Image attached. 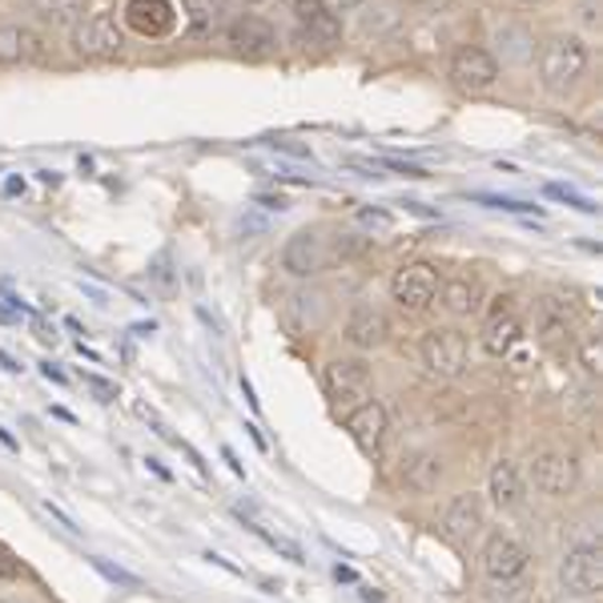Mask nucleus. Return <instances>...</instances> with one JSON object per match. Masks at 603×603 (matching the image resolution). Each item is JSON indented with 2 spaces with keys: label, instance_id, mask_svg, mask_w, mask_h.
<instances>
[{
  "label": "nucleus",
  "instance_id": "obj_3",
  "mask_svg": "<svg viewBox=\"0 0 603 603\" xmlns=\"http://www.w3.org/2000/svg\"><path fill=\"white\" fill-rule=\"evenodd\" d=\"M391 294H394V302H399L402 310L419 314V310L431 306L434 294H439V270H434V265H426V262L402 265L399 274H394V282H391Z\"/></svg>",
  "mask_w": 603,
  "mask_h": 603
},
{
  "label": "nucleus",
  "instance_id": "obj_7",
  "mask_svg": "<svg viewBox=\"0 0 603 603\" xmlns=\"http://www.w3.org/2000/svg\"><path fill=\"white\" fill-rule=\"evenodd\" d=\"M73 49L89 61H109V57L121 53V32H117V21L97 12L89 21H81L73 29Z\"/></svg>",
  "mask_w": 603,
  "mask_h": 603
},
{
  "label": "nucleus",
  "instance_id": "obj_27",
  "mask_svg": "<svg viewBox=\"0 0 603 603\" xmlns=\"http://www.w3.org/2000/svg\"><path fill=\"white\" fill-rule=\"evenodd\" d=\"M359 222H362V225H379V230H391V213H379V210H359Z\"/></svg>",
  "mask_w": 603,
  "mask_h": 603
},
{
  "label": "nucleus",
  "instance_id": "obj_28",
  "mask_svg": "<svg viewBox=\"0 0 603 603\" xmlns=\"http://www.w3.org/2000/svg\"><path fill=\"white\" fill-rule=\"evenodd\" d=\"M583 366H587V371H600V342H587V346H583Z\"/></svg>",
  "mask_w": 603,
  "mask_h": 603
},
{
  "label": "nucleus",
  "instance_id": "obj_34",
  "mask_svg": "<svg viewBox=\"0 0 603 603\" xmlns=\"http://www.w3.org/2000/svg\"><path fill=\"white\" fill-rule=\"evenodd\" d=\"M0 603H4V600H0Z\"/></svg>",
  "mask_w": 603,
  "mask_h": 603
},
{
  "label": "nucleus",
  "instance_id": "obj_19",
  "mask_svg": "<svg viewBox=\"0 0 603 603\" xmlns=\"http://www.w3.org/2000/svg\"><path fill=\"white\" fill-rule=\"evenodd\" d=\"M402 475H406V488L423 491V495H426V491L439 488V479H443V463H439V455H431V451H419V455L406 459Z\"/></svg>",
  "mask_w": 603,
  "mask_h": 603
},
{
  "label": "nucleus",
  "instance_id": "obj_10",
  "mask_svg": "<svg viewBox=\"0 0 603 603\" xmlns=\"http://www.w3.org/2000/svg\"><path fill=\"white\" fill-rule=\"evenodd\" d=\"M346 431L350 439L359 443L362 455H379L382 439H386V411H382V402H362V406H354L346 419Z\"/></svg>",
  "mask_w": 603,
  "mask_h": 603
},
{
  "label": "nucleus",
  "instance_id": "obj_25",
  "mask_svg": "<svg viewBox=\"0 0 603 603\" xmlns=\"http://www.w3.org/2000/svg\"><path fill=\"white\" fill-rule=\"evenodd\" d=\"M322 12H326V4H322V0H294V17H298V24L314 21V17H322Z\"/></svg>",
  "mask_w": 603,
  "mask_h": 603
},
{
  "label": "nucleus",
  "instance_id": "obj_1",
  "mask_svg": "<svg viewBox=\"0 0 603 603\" xmlns=\"http://www.w3.org/2000/svg\"><path fill=\"white\" fill-rule=\"evenodd\" d=\"M587 73V44L580 37H551L540 53V77L551 93H567Z\"/></svg>",
  "mask_w": 603,
  "mask_h": 603
},
{
  "label": "nucleus",
  "instance_id": "obj_26",
  "mask_svg": "<svg viewBox=\"0 0 603 603\" xmlns=\"http://www.w3.org/2000/svg\"><path fill=\"white\" fill-rule=\"evenodd\" d=\"M479 201H488L491 210H511V213H531L535 205H527V201H511V198H479Z\"/></svg>",
  "mask_w": 603,
  "mask_h": 603
},
{
  "label": "nucleus",
  "instance_id": "obj_13",
  "mask_svg": "<svg viewBox=\"0 0 603 603\" xmlns=\"http://www.w3.org/2000/svg\"><path fill=\"white\" fill-rule=\"evenodd\" d=\"M230 44L245 57H265V53H274L278 32L274 24H265L262 17H238V21L230 24Z\"/></svg>",
  "mask_w": 603,
  "mask_h": 603
},
{
  "label": "nucleus",
  "instance_id": "obj_22",
  "mask_svg": "<svg viewBox=\"0 0 603 603\" xmlns=\"http://www.w3.org/2000/svg\"><path fill=\"white\" fill-rule=\"evenodd\" d=\"M29 4L44 24H81L86 17V0H29Z\"/></svg>",
  "mask_w": 603,
  "mask_h": 603
},
{
  "label": "nucleus",
  "instance_id": "obj_29",
  "mask_svg": "<svg viewBox=\"0 0 603 603\" xmlns=\"http://www.w3.org/2000/svg\"><path fill=\"white\" fill-rule=\"evenodd\" d=\"M580 17H583V24H600V0H583V9H580Z\"/></svg>",
  "mask_w": 603,
  "mask_h": 603
},
{
  "label": "nucleus",
  "instance_id": "obj_33",
  "mask_svg": "<svg viewBox=\"0 0 603 603\" xmlns=\"http://www.w3.org/2000/svg\"><path fill=\"white\" fill-rule=\"evenodd\" d=\"M523 4H540V0H523Z\"/></svg>",
  "mask_w": 603,
  "mask_h": 603
},
{
  "label": "nucleus",
  "instance_id": "obj_4",
  "mask_svg": "<svg viewBox=\"0 0 603 603\" xmlns=\"http://www.w3.org/2000/svg\"><path fill=\"white\" fill-rule=\"evenodd\" d=\"M560 583L567 595H595L603 587V560H600V547H572L563 555L560 563Z\"/></svg>",
  "mask_w": 603,
  "mask_h": 603
},
{
  "label": "nucleus",
  "instance_id": "obj_18",
  "mask_svg": "<svg viewBox=\"0 0 603 603\" xmlns=\"http://www.w3.org/2000/svg\"><path fill=\"white\" fill-rule=\"evenodd\" d=\"M483 527V499L479 495H459L451 507H446V531H451V540H471L475 531Z\"/></svg>",
  "mask_w": 603,
  "mask_h": 603
},
{
  "label": "nucleus",
  "instance_id": "obj_17",
  "mask_svg": "<svg viewBox=\"0 0 603 603\" xmlns=\"http://www.w3.org/2000/svg\"><path fill=\"white\" fill-rule=\"evenodd\" d=\"M41 57V37L24 24H0V64H17Z\"/></svg>",
  "mask_w": 603,
  "mask_h": 603
},
{
  "label": "nucleus",
  "instance_id": "obj_30",
  "mask_svg": "<svg viewBox=\"0 0 603 603\" xmlns=\"http://www.w3.org/2000/svg\"><path fill=\"white\" fill-rule=\"evenodd\" d=\"M322 4H326V12H334V17H339V12H350V9H359L362 0H322Z\"/></svg>",
  "mask_w": 603,
  "mask_h": 603
},
{
  "label": "nucleus",
  "instance_id": "obj_31",
  "mask_svg": "<svg viewBox=\"0 0 603 603\" xmlns=\"http://www.w3.org/2000/svg\"><path fill=\"white\" fill-rule=\"evenodd\" d=\"M89 386H93V391L101 394V402H113V399H117V386H109V382H101V379H89Z\"/></svg>",
  "mask_w": 603,
  "mask_h": 603
},
{
  "label": "nucleus",
  "instance_id": "obj_8",
  "mask_svg": "<svg viewBox=\"0 0 603 603\" xmlns=\"http://www.w3.org/2000/svg\"><path fill=\"white\" fill-rule=\"evenodd\" d=\"M495 77H499V61L488 49H475V44L459 49L455 61H451V81H455L463 93H483V89L495 86Z\"/></svg>",
  "mask_w": 603,
  "mask_h": 603
},
{
  "label": "nucleus",
  "instance_id": "obj_9",
  "mask_svg": "<svg viewBox=\"0 0 603 603\" xmlns=\"http://www.w3.org/2000/svg\"><path fill=\"white\" fill-rule=\"evenodd\" d=\"M527 560H531L527 547L519 540H511V535H495V540H488V547H483V572L495 583L519 580V575L527 572Z\"/></svg>",
  "mask_w": 603,
  "mask_h": 603
},
{
  "label": "nucleus",
  "instance_id": "obj_5",
  "mask_svg": "<svg viewBox=\"0 0 603 603\" xmlns=\"http://www.w3.org/2000/svg\"><path fill=\"white\" fill-rule=\"evenodd\" d=\"M423 362L439 379H459L466 371V339L459 330H431L423 334Z\"/></svg>",
  "mask_w": 603,
  "mask_h": 603
},
{
  "label": "nucleus",
  "instance_id": "obj_32",
  "mask_svg": "<svg viewBox=\"0 0 603 603\" xmlns=\"http://www.w3.org/2000/svg\"><path fill=\"white\" fill-rule=\"evenodd\" d=\"M426 4H431V9L439 12V9H446V4H451V0H426Z\"/></svg>",
  "mask_w": 603,
  "mask_h": 603
},
{
  "label": "nucleus",
  "instance_id": "obj_6",
  "mask_svg": "<svg viewBox=\"0 0 603 603\" xmlns=\"http://www.w3.org/2000/svg\"><path fill=\"white\" fill-rule=\"evenodd\" d=\"M531 483L540 495L563 499L567 491L580 483V466L572 455H560V451H543V455L531 459Z\"/></svg>",
  "mask_w": 603,
  "mask_h": 603
},
{
  "label": "nucleus",
  "instance_id": "obj_2",
  "mask_svg": "<svg viewBox=\"0 0 603 603\" xmlns=\"http://www.w3.org/2000/svg\"><path fill=\"white\" fill-rule=\"evenodd\" d=\"M326 382V394L339 406H362L371 399V366L362 359H334L322 374Z\"/></svg>",
  "mask_w": 603,
  "mask_h": 603
},
{
  "label": "nucleus",
  "instance_id": "obj_14",
  "mask_svg": "<svg viewBox=\"0 0 603 603\" xmlns=\"http://www.w3.org/2000/svg\"><path fill=\"white\" fill-rule=\"evenodd\" d=\"M346 339L354 342L359 350H374V346H382V342L391 339V322H386V314H382V310L359 306L346 322Z\"/></svg>",
  "mask_w": 603,
  "mask_h": 603
},
{
  "label": "nucleus",
  "instance_id": "obj_24",
  "mask_svg": "<svg viewBox=\"0 0 603 603\" xmlns=\"http://www.w3.org/2000/svg\"><path fill=\"white\" fill-rule=\"evenodd\" d=\"M181 4H185V12L193 17V24H198V29H205V24L218 17V0H181Z\"/></svg>",
  "mask_w": 603,
  "mask_h": 603
},
{
  "label": "nucleus",
  "instance_id": "obj_21",
  "mask_svg": "<svg viewBox=\"0 0 603 603\" xmlns=\"http://www.w3.org/2000/svg\"><path fill=\"white\" fill-rule=\"evenodd\" d=\"M491 499H495L499 507H519L523 503V479H519V471L507 459L491 466Z\"/></svg>",
  "mask_w": 603,
  "mask_h": 603
},
{
  "label": "nucleus",
  "instance_id": "obj_20",
  "mask_svg": "<svg viewBox=\"0 0 603 603\" xmlns=\"http://www.w3.org/2000/svg\"><path fill=\"white\" fill-rule=\"evenodd\" d=\"M434 298H443L451 314H471V310H479V282L475 278H446V282H439Z\"/></svg>",
  "mask_w": 603,
  "mask_h": 603
},
{
  "label": "nucleus",
  "instance_id": "obj_12",
  "mask_svg": "<svg viewBox=\"0 0 603 603\" xmlns=\"http://www.w3.org/2000/svg\"><path fill=\"white\" fill-rule=\"evenodd\" d=\"M125 21L141 32V37H165L178 21L170 0H129L125 4Z\"/></svg>",
  "mask_w": 603,
  "mask_h": 603
},
{
  "label": "nucleus",
  "instance_id": "obj_15",
  "mask_svg": "<svg viewBox=\"0 0 603 603\" xmlns=\"http://www.w3.org/2000/svg\"><path fill=\"white\" fill-rule=\"evenodd\" d=\"M282 270L294 278H310L322 270V242H318L314 233H294L287 242V250H282Z\"/></svg>",
  "mask_w": 603,
  "mask_h": 603
},
{
  "label": "nucleus",
  "instance_id": "obj_16",
  "mask_svg": "<svg viewBox=\"0 0 603 603\" xmlns=\"http://www.w3.org/2000/svg\"><path fill=\"white\" fill-rule=\"evenodd\" d=\"M519 334H523V326H519V318L511 314V310L499 306L495 314L488 318V326H483V334H479V342H483V350L488 354H495V359H503L511 346L519 342Z\"/></svg>",
  "mask_w": 603,
  "mask_h": 603
},
{
  "label": "nucleus",
  "instance_id": "obj_23",
  "mask_svg": "<svg viewBox=\"0 0 603 603\" xmlns=\"http://www.w3.org/2000/svg\"><path fill=\"white\" fill-rule=\"evenodd\" d=\"M339 37H342V24L334 12H322V17L302 24V41H310V44H334Z\"/></svg>",
  "mask_w": 603,
  "mask_h": 603
},
{
  "label": "nucleus",
  "instance_id": "obj_11",
  "mask_svg": "<svg viewBox=\"0 0 603 603\" xmlns=\"http://www.w3.org/2000/svg\"><path fill=\"white\" fill-rule=\"evenodd\" d=\"M575 330V310L567 298H543L540 310H535V334H540L543 346H563Z\"/></svg>",
  "mask_w": 603,
  "mask_h": 603
}]
</instances>
